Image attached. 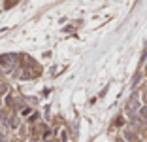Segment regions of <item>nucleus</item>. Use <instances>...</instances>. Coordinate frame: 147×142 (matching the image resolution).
Returning a JSON list of instances; mask_svg holds the SVG:
<instances>
[{"mask_svg":"<svg viewBox=\"0 0 147 142\" xmlns=\"http://www.w3.org/2000/svg\"><path fill=\"white\" fill-rule=\"evenodd\" d=\"M140 116H142L143 121H147V106H142V108H140Z\"/></svg>","mask_w":147,"mask_h":142,"instance_id":"nucleus-2","label":"nucleus"},{"mask_svg":"<svg viewBox=\"0 0 147 142\" xmlns=\"http://www.w3.org/2000/svg\"><path fill=\"white\" fill-rule=\"evenodd\" d=\"M13 61H15V55H6V57H2V59H0V63H2V65H6V66H9Z\"/></svg>","mask_w":147,"mask_h":142,"instance_id":"nucleus-1","label":"nucleus"}]
</instances>
